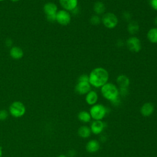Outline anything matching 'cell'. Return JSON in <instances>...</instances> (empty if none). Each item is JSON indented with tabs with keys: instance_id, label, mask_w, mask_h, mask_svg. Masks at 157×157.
Here are the masks:
<instances>
[{
	"instance_id": "obj_8",
	"label": "cell",
	"mask_w": 157,
	"mask_h": 157,
	"mask_svg": "<svg viewBox=\"0 0 157 157\" xmlns=\"http://www.w3.org/2000/svg\"><path fill=\"white\" fill-rule=\"evenodd\" d=\"M71 20V16L69 12L64 9L58 10L56 15V21L61 25L66 26L69 24Z\"/></svg>"
},
{
	"instance_id": "obj_21",
	"label": "cell",
	"mask_w": 157,
	"mask_h": 157,
	"mask_svg": "<svg viewBox=\"0 0 157 157\" xmlns=\"http://www.w3.org/2000/svg\"><path fill=\"white\" fill-rule=\"evenodd\" d=\"M139 29V26L136 21H130L128 25V31L129 33L134 34L138 32Z\"/></svg>"
},
{
	"instance_id": "obj_32",
	"label": "cell",
	"mask_w": 157,
	"mask_h": 157,
	"mask_svg": "<svg viewBox=\"0 0 157 157\" xmlns=\"http://www.w3.org/2000/svg\"><path fill=\"white\" fill-rule=\"evenodd\" d=\"M4 1V0H0V1Z\"/></svg>"
},
{
	"instance_id": "obj_20",
	"label": "cell",
	"mask_w": 157,
	"mask_h": 157,
	"mask_svg": "<svg viewBox=\"0 0 157 157\" xmlns=\"http://www.w3.org/2000/svg\"><path fill=\"white\" fill-rule=\"evenodd\" d=\"M77 117H78V119L83 123H88L91 121V117L90 112L85 110L80 111L78 113Z\"/></svg>"
},
{
	"instance_id": "obj_1",
	"label": "cell",
	"mask_w": 157,
	"mask_h": 157,
	"mask_svg": "<svg viewBox=\"0 0 157 157\" xmlns=\"http://www.w3.org/2000/svg\"><path fill=\"white\" fill-rule=\"evenodd\" d=\"M109 77V72L105 69L97 67L93 69L88 75L89 82L91 86L95 88H101L108 82Z\"/></svg>"
},
{
	"instance_id": "obj_4",
	"label": "cell",
	"mask_w": 157,
	"mask_h": 157,
	"mask_svg": "<svg viewBox=\"0 0 157 157\" xmlns=\"http://www.w3.org/2000/svg\"><path fill=\"white\" fill-rule=\"evenodd\" d=\"M26 110L25 104L18 101L12 102L9 107V114L14 118L22 117L25 114Z\"/></svg>"
},
{
	"instance_id": "obj_30",
	"label": "cell",
	"mask_w": 157,
	"mask_h": 157,
	"mask_svg": "<svg viewBox=\"0 0 157 157\" xmlns=\"http://www.w3.org/2000/svg\"><path fill=\"white\" fill-rule=\"evenodd\" d=\"M57 157H67V155H63V154H62V155H59V156H58Z\"/></svg>"
},
{
	"instance_id": "obj_13",
	"label": "cell",
	"mask_w": 157,
	"mask_h": 157,
	"mask_svg": "<svg viewBox=\"0 0 157 157\" xmlns=\"http://www.w3.org/2000/svg\"><path fill=\"white\" fill-rule=\"evenodd\" d=\"M86 150L91 153H96L100 148V144L99 142L95 139H92L89 140L85 146Z\"/></svg>"
},
{
	"instance_id": "obj_9",
	"label": "cell",
	"mask_w": 157,
	"mask_h": 157,
	"mask_svg": "<svg viewBox=\"0 0 157 157\" xmlns=\"http://www.w3.org/2000/svg\"><path fill=\"white\" fill-rule=\"evenodd\" d=\"M126 46L128 50L134 53H137L141 50V42L140 39L136 36H131L126 40Z\"/></svg>"
},
{
	"instance_id": "obj_11",
	"label": "cell",
	"mask_w": 157,
	"mask_h": 157,
	"mask_svg": "<svg viewBox=\"0 0 157 157\" xmlns=\"http://www.w3.org/2000/svg\"><path fill=\"white\" fill-rule=\"evenodd\" d=\"M105 128V124L102 120H94L91 124L90 129L92 133L96 135L100 134Z\"/></svg>"
},
{
	"instance_id": "obj_7",
	"label": "cell",
	"mask_w": 157,
	"mask_h": 157,
	"mask_svg": "<svg viewBox=\"0 0 157 157\" xmlns=\"http://www.w3.org/2000/svg\"><path fill=\"white\" fill-rule=\"evenodd\" d=\"M58 10L57 6L53 2H47L44 6V13L47 20L50 22L56 21V15Z\"/></svg>"
},
{
	"instance_id": "obj_17",
	"label": "cell",
	"mask_w": 157,
	"mask_h": 157,
	"mask_svg": "<svg viewBox=\"0 0 157 157\" xmlns=\"http://www.w3.org/2000/svg\"><path fill=\"white\" fill-rule=\"evenodd\" d=\"M77 132H78V135L83 139L88 138L91 136V134L90 128H89L88 126H85V125L81 126L78 128Z\"/></svg>"
},
{
	"instance_id": "obj_27",
	"label": "cell",
	"mask_w": 157,
	"mask_h": 157,
	"mask_svg": "<svg viewBox=\"0 0 157 157\" xmlns=\"http://www.w3.org/2000/svg\"><path fill=\"white\" fill-rule=\"evenodd\" d=\"M123 17H124L126 20H130V18H131V15H130L129 13H128V12H124V13H123Z\"/></svg>"
},
{
	"instance_id": "obj_6",
	"label": "cell",
	"mask_w": 157,
	"mask_h": 157,
	"mask_svg": "<svg viewBox=\"0 0 157 157\" xmlns=\"http://www.w3.org/2000/svg\"><path fill=\"white\" fill-rule=\"evenodd\" d=\"M101 21L104 26L108 29H113L117 26L118 20L115 14L112 12L104 13L101 18Z\"/></svg>"
},
{
	"instance_id": "obj_15",
	"label": "cell",
	"mask_w": 157,
	"mask_h": 157,
	"mask_svg": "<svg viewBox=\"0 0 157 157\" xmlns=\"http://www.w3.org/2000/svg\"><path fill=\"white\" fill-rule=\"evenodd\" d=\"M10 56L14 59H21L23 56V50L17 46L12 47L10 49L9 52Z\"/></svg>"
},
{
	"instance_id": "obj_29",
	"label": "cell",
	"mask_w": 157,
	"mask_h": 157,
	"mask_svg": "<svg viewBox=\"0 0 157 157\" xmlns=\"http://www.w3.org/2000/svg\"><path fill=\"white\" fill-rule=\"evenodd\" d=\"M154 23L156 25V26L157 27V17H156L154 19Z\"/></svg>"
},
{
	"instance_id": "obj_19",
	"label": "cell",
	"mask_w": 157,
	"mask_h": 157,
	"mask_svg": "<svg viewBox=\"0 0 157 157\" xmlns=\"http://www.w3.org/2000/svg\"><path fill=\"white\" fill-rule=\"evenodd\" d=\"M93 10L95 12L96 15H102L104 13L105 10V6L102 2L97 1L94 4Z\"/></svg>"
},
{
	"instance_id": "obj_2",
	"label": "cell",
	"mask_w": 157,
	"mask_h": 157,
	"mask_svg": "<svg viewBox=\"0 0 157 157\" xmlns=\"http://www.w3.org/2000/svg\"><path fill=\"white\" fill-rule=\"evenodd\" d=\"M102 96L110 102L119 98V90L117 86L112 83L107 82L101 88Z\"/></svg>"
},
{
	"instance_id": "obj_10",
	"label": "cell",
	"mask_w": 157,
	"mask_h": 157,
	"mask_svg": "<svg viewBox=\"0 0 157 157\" xmlns=\"http://www.w3.org/2000/svg\"><path fill=\"white\" fill-rule=\"evenodd\" d=\"M63 9L68 12H72L78 6V0H58Z\"/></svg>"
},
{
	"instance_id": "obj_18",
	"label": "cell",
	"mask_w": 157,
	"mask_h": 157,
	"mask_svg": "<svg viewBox=\"0 0 157 157\" xmlns=\"http://www.w3.org/2000/svg\"><path fill=\"white\" fill-rule=\"evenodd\" d=\"M148 41L152 44H157V27L150 29L147 34Z\"/></svg>"
},
{
	"instance_id": "obj_24",
	"label": "cell",
	"mask_w": 157,
	"mask_h": 157,
	"mask_svg": "<svg viewBox=\"0 0 157 157\" xmlns=\"http://www.w3.org/2000/svg\"><path fill=\"white\" fill-rule=\"evenodd\" d=\"M119 94L122 96H125L128 93V88H119Z\"/></svg>"
},
{
	"instance_id": "obj_28",
	"label": "cell",
	"mask_w": 157,
	"mask_h": 157,
	"mask_svg": "<svg viewBox=\"0 0 157 157\" xmlns=\"http://www.w3.org/2000/svg\"><path fill=\"white\" fill-rule=\"evenodd\" d=\"M2 155H3L2 148V147L0 146V157H2Z\"/></svg>"
},
{
	"instance_id": "obj_14",
	"label": "cell",
	"mask_w": 157,
	"mask_h": 157,
	"mask_svg": "<svg viewBox=\"0 0 157 157\" xmlns=\"http://www.w3.org/2000/svg\"><path fill=\"white\" fill-rule=\"evenodd\" d=\"M98 100V94L94 90H90L85 96V101L90 105H93L96 104Z\"/></svg>"
},
{
	"instance_id": "obj_31",
	"label": "cell",
	"mask_w": 157,
	"mask_h": 157,
	"mask_svg": "<svg viewBox=\"0 0 157 157\" xmlns=\"http://www.w3.org/2000/svg\"><path fill=\"white\" fill-rule=\"evenodd\" d=\"M12 2H18L20 0H10Z\"/></svg>"
},
{
	"instance_id": "obj_22",
	"label": "cell",
	"mask_w": 157,
	"mask_h": 157,
	"mask_svg": "<svg viewBox=\"0 0 157 157\" xmlns=\"http://www.w3.org/2000/svg\"><path fill=\"white\" fill-rule=\"evenodd\" d=\"M101 22V18L98 15H94L90 18V23L93 25H98Z\"/></svg>"
},
{
	"instance_id": "obj_3",
	"label": "cell",
	"mask_w": 157,
	"mask_h": 157,
	"mask_svg": "<svg viewBox=\"0 0 157 157\" xmlns=\"http://www.w3.org/2000/svg\"><path fill=\"white\" fill-rule=\"evenodd\" d=\"M75 90L80 95L86 94L91 90V85L88 75L82 74L79 76L75 86Z\"/></svg>"
},
{
	"instance_id": "obj_16",
	"label": "cell",
	"mask_w": 157,
	"mask_h": 157,
	"mask_svg": "<svg viewBox=\"0 0 157 157\" xmlns=\"http://www.w3.org/2000/svg\"><path fill=\"white\" fill-rule=\"evenodd\" d=\"M116 80L119 88H128L130 84V80L128 77L123 74L118 75Z\"/></svg>"
},
{
	"instance_id": "obj_26",
	"label": "cell",
	"mask_w": 157,
	"mask_h": 157,
	"mask_svg": "<svg viewBox=\"0 0 157 157\" xmlns=\"http://www.w3.org/2000/svg\"><path fill=\"white\" fill-rule=\"evenodd\" d=\"M76 155V151L74 150H71L67 153V157H74Z\"/></svg>"
},
{
	"instance_id": "obj_25",
	"label": "cell",
	"mask_w": 157,
	"mask_h": 157,
	"mask_svg": "<svg viewBox=\"0 0 157 157\" xmlns=\"http://www.w3.org/2000/svg\"><path fill=\"white\" fill-rule=\"evenodd\" d=\"M150 5L153 10L157 11V0H150Z\"/></svg>"
},
{
	"instance_id": "obj_23",
	"label": "cell",
	"mask_w": 157,
	"mask_h": 157,
	"mask_svg": "<svg viewBox=\"0 0 157 157\" xmlns=\"http://www.w3.org/2000/svg\"><path fill=\"white\" fill-rule=\"evenodd\" d=\"M9 111L5 109L0 110V121H4L9 117Z\"/></svg>"
},
{
	"instance_id": "obj_12",
	"label": "cell",
	"mask_w": 157,
	"mask_h": 157,
	"mask_svg": "<svg viewBox=\"0 0 157 157\" xmlns=\"http://www.w3.org/2000/svg\"><path fill=\"white\" fill-rule=\"evenodd\" d=\"M155 110L154 105L151 102H145L140 107V113L144 117H149L153 114Z\"/></svg>"
},
{
	"instance_id": "obj_5",
	"label": "cell",
	"mask_w": 157,
	"mask_h": 157,
	"mask_svg": "<svg viewBox=\"0 0 157 157\" xmlns=\"http://www.w3.org/2000/svg\"><path fill=\"white\" fill-rule=\"evenodd\" d=\"M91 118L94 120H102L107 113V108L101 104H96L90 109Z\"/></svg>"
}]
</instances>
